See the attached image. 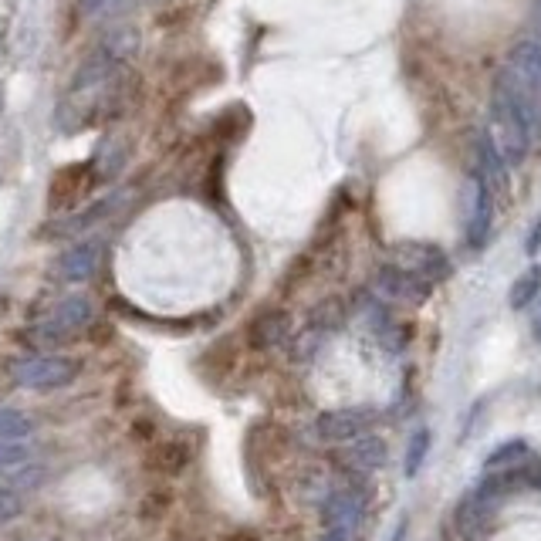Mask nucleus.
I'll return each instance as SVG.
<instances>
[{
    "label": "nucleus",
    "instance_id": "obj_21",
    "mask_svg": "<svg viewBox=\"0 0 541 541\" xmlns=\"http://www.w3.org/2000/svg\"><path fill=\"white\" fill-rule=\"evenodd\" d=\"M541 247V220H535V227H531V237H528V254H538Z\"/></svg>",
    "mask_w": 541,
    "mask_h": 541
},
{
    "label": "nucleus",
    "instance_id": "obj_19",
    "mask_svg": "<svg viewBox=\"0 0 541 541\" xmlns=\"http://www.w3.org/2000/svg\"><path fill=\"white\" fill-rule=\"evenodd\" d=\"M21 514V498L14 491H0V521H11Z\"/></svg>",
    "mask_w": 541,
    "mask_h": 541
},
{
    "label": "nucleus",
    "instance_id": "obj_23",
    "mask_svg": "<svg viewBox=\"0 0 541 541\" xmlns=\"http://www.w3.org/2000/svg\"><path fill=\"white\" fill-rule=\"evenodd\" d=\"M325 541H345V531H328Z\"/></svg>",
    "mask_w": 541,
    "mask_h": 541
},
{
    "label": "nucleus",
    "instance_id": "obj_6",
    "mask_svg": "<svg viewBox=\"0 0 541 541\" xmlns=\"http://www.w3.org/2000/svg\"><path fill=\"white\" fill-rule=\"evenodd\" d=\"M88 318H92V305H88V298H82V295L65 298L55 308V315L48 318V325H41V335H44V339H61V335H68V332H75V328L88 325Z\"/></svg>",
    "mask_w": 541,
    "mask_h": 541
},
{
    "label": "nucleus",
    "instance_id": "obj_11",
    "mask_svg": "<svg viewBox=\"0 0 541 541\" xmlns=\"http://www.w3.org/2000/svg\"><path fill=\"white\" fill-rule=\"evenodd\" d=\"M508 68L518 78H525L531 88H538V92H541V48H538V44H531V41L518 44V48L511 51Z\"/></svg>",
    "mask_w": 541,
    "mask_h": 541
},
{
    "label": "nucleus",
    "instance_id": "obj_13",
    "mask_svg": "<svg viewBox=\"0 0 541 541\" xmlns=\"http://www.w3.org/2000/svg\"><path fill=\"white\" fill-rule=\"evenodd\" d=\"M538 291H541V268H538V264H531V268L511 285V295H508L511 308H528L531 301H535Z\"/></svg>",
    "mask_w": 541,
    "mask_h": 541
},
{
    "label": "nucleus",
    "instance_id": "obj_7",
    "mask_svg": "<svg viewBox=\"0 0 541 541\" xmlns=\"http://www.w3.org/2000/svg\"><path fill=\"white\" fill-rule=\"evenodd\" d=\"M477 176L487 183V190L491 193L508 190V159L501 156V149L494 146L491 136L477 139Z\"/></svg>",
    "mask_w": 541,
    "mask_h": 541
},
{
    "label": "nucleus",
    "instance_id": "obj_12",
    "mask_svg": "<svg viewBox=\"0 0 541 541\" xmlns=\"http://www.w3.org/2000/svg\"><path fill=\"white\" fill-rule=\"evenodd\" d=\"M386 457H389L386 440H379V437H359V440H352V447H349V460L362 470H379L386 464Z\"/></svg>",
    "mask_w": 541,
    "mask_h": 541
},
{
    "label": "nucleus",
    "instance_id": "obj_1",
    "mask_svg": "<svg viewBox=\"0 0 541 541\" xmlns=\"http://www.w3.org/2000/svg\"><path fill=\"white\" fill-rule=\"evenodd\" d=\"M487 136L494 139V146L501 149L508 166L525 163L531 139L538 136V132L531 129V122L525 119V112H521L518 105L508 99V92H501L498 85H494L491 92V132H487Z\"/></svg>",
    "mask_w": 541,
    "mask_h": 541
},
{
    "label": "nucleus",
    "instance_id": "obj_16",
    "mask_svg": "<svg viewBox=\"0 0 541 541\" xmlns=\"http://www.w3.org/2000/svg\"><path fill=\"white\" fill-rule=\"evenodd\" d=\"M34 433L31 416L17 413V410H0V440H24Z\"/></svg>",
    "mask_w": 541,
    "mask_h": 541
},
{
    "label": "nucleus",
    "instance_id": "obj_4",
    "mask_svg": "<svg viewBox=\"0 0 541 541\" xmlns=\"http://www.w3.org/2000/svg\"><path fill=\"white\" fill-rule=\"evenodd\" d=\"M376 288L383 291L386 298L406 301V305H420V301H427V295H430V281H423L420 274L399 268V264H386V268L376 274Z\"/></svg>",
    "mask_w": 541,
    "mask_h": 541
},
{
    "label": "nucleus",
    "instance_id": "obj_24",
    "mask_svg": "<svg viewBox=\"0 0 541 541\" xmlns=\"http://www.w3.org/2000/svg\"><path fill=\"white\" fill-rule=\"evenodd\" d=\"M535 339L541 342V318H538V325H535Z\"/></svg>",
    "mask_w": 541,
    "mask_h": 541
},
{
    "label": "nucleus",
    "instance_id": "obj_20",
    "mask_svg": "<svg viewBox=\"0 0 541 541\" xmlns=\"http://www.w3.org/2000/svg\"><path fill=\"white\" fill-rule=\"evenodd\" d=\"M11 481L17 487H38V484H44V470L41 467H24V470H17Z\"/></svg>",
    "mask_w": 541,
    "mask_h": 541
},
{
    "label": "nucleus",
    "instance_id": "obj_5",
    "mask_svg": "<svg viewBox=\"0 0 541 541\" xmlns=\"http://www.w3.org/2000/svg\"><path fill=\"white\" fill-rule=\"evenodd\" d=\"M372 413L369 410H332L325 416H318V437L345 443V440H359L366 437Z\"/></svg>",
    "mask_w": 541,
    "mask_h": 541
},
{
    "label": "nucleus",
    "instance_id": "obj_14",
    "mask_svg": "<svg viewBox=\"0 0 541 541\" xmlns=\"http://www.w3.org/2000/svg\"><path fill=\"white\" fill-rule=\"evenodd\" d=\"M430 454V430H416L410 437V447H406V460H403V474L416 477L423 467V460Z\"/></svg>",
    "mask_w": 541,
    "mask_h": 541
},
{
    "label": "nucleus",
    "instance_id": "obj_25",
    "mask_svg": "<svg viewBox=\"0 0 541 541\" xmlns=\"http://www.w3.org/2000/svg\"><path fill=\"white\" fill-rule=\"evenodd\" d=\"M0 112H4V88H0Z\"/></svg>",
    "mask_w": 541,
    "mask_h": 541
},
{
    "label": "nucleus",
    "instance_id": "obj_18",
    "mask_svg": "<svg viewBox=\"0 0 541 541\" xmlns=\"http://www.w3.org/2000/svg\"><path fill=\"white\" fill-rule=\"evenodd\" d=\"M183 460H186V454L180 447H163V454H159L153 464L156 467H163V470H180L183 467Z\"/></svg>",
    "mask_w": 541,
    "mask_h": 541
},
{
    "label": "nucleus",
    "instance_id": "obj_17",
    "mask_svg": "<svg viewBox=\"0 0 541 541\" xmlns=\"http://www.w3.org/2000/svg\"><path fill=\"white\" fill-rule=\"evenodd\" d=\"M332 508L325 511V521H328V531H345L356 521V514H359V508H356V501L352 498H335V501H328Z\"/></svg>",
    "mask_w": 541,
    "mask_h": 541
},
{
    "label": "nucleus",
    "instance_id": "obj_15",
    "mask_svg": "<svg viewBox=\"0 0 541 541\" xmlns=\"http://www.w3.org/2000/svg\"><path fill=\"white\" fill-rule=\"evenodd\" d=\"M525 457H528V443H525V440H511V443H504V447H498L491 457L484 460V470H487V474H491V470L521 464V460H525Z\"/></svg>",
    "mask_w": 541,
    "mask_h": 541
},
{
    "label": "nucleus",
    "instance_id": "obj_2",
    "mask_svg": "<svg viewBox=\"0 0 541 541\" xmlns=\"http://www.w3.org/2000/svg\"><path fill=\"white\" fill-rule=\"evenodd\" d=\"M78 376V362L65 356H34L14 366V379L31 389H61Z\"/></svg>",
    "mask_w": 541,
    "mask_h": 541
},
{
    "label": "nucleus",
    "instance_id": "obj_9",
    "mask_svg": "<svg viewBox=\"0 0 541 541\" xmlns=\"http://www.w3.org/2000/svg\"><path fill=\"white\" fill-rule=\"evenodd\" d=\"M99 254H102L99 241L75 244L72 251H65V257H61V278H65V281H85V278H92L95 268H99Z\"/></svg>",
    "mask_w": 541,
    "mask_h": 541
},
{
    "label": "nucleus",
    "instance_id": "obj_8",
    "mask_svg": "<svg viewBox=\"0 0 541 541\" xmlns=\"http://www.w3.org/2000/svg\"><path fill=\"white\" fill-rule=\"evenodd\" d=\"M491 220H494V207H491V190L481 176H474V214H470L467 224V244L470 247H484L487 234H491Z\"/></svg>",
    "mask_w": 541,
    "mask_h": 541
},
{
    "label": "nucleus",
    "instance_id": "obj_3",
    "mask_svg": "<svg viewBox=\"0 0 541 541\" xmlns=\"http://www.w3.org/2000/svg\"><path fill=\"white\" fill-rule=\"evenodd\" d=\"M389 264H399V268H406V271H413V274H420L423 281H443L450 274V261H447V254L440 251V247H433V244H396L393 247V261Z\"/></svg>",
    "mask_w": 541,
    "mask_h": 541
},
{
    "label": "nucleus",
    "instance_id": "obj_10",
    "mask_svg": "<svg viewBox=\"0 0 541 541\" xmlns=\"http://www.w3.org/2000/svg\"><path fill=\"white\" fill-rule=\"evenodd\" d=\"M288 315L285 312H264L257 322L251 325V345L257 349H268V345H278L288 339Z\"/></svg>",
    "mask_w": 541,
    "mask_h": 541
},
{
    "label": "nucleus",
    "instance_id": "obj_22",
    "mask_svg": "<svg viewBox=\"0 0 541 541\" xmlns=\"http://www.w3.org/2000/svg\"><path fill=\"white\" fill-rule=\"evenodd\" d=\"M82 4H85L88 14H95V11H102L105 4H112V0H82Z\"/></svg>",
    "mask_w": 541,
    "mask_h": 541
}]
</instances>
